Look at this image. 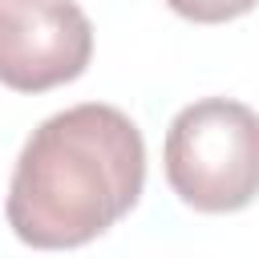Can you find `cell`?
<instances>
[{
    "mask_svg": "<svg viewBox=\"0 0 259 259\" xmlns=\"http://www.w3.org/2000/svg\"><path fill=\"white\" fill-rule=\"evenodd\" d=\"M142 186L146 146L138 125L113 105L85 101L32 130L16 158L4 214L28 247H81L130 214Z\"/></svg>",
    "mask_w": 259,
    "mask_h": 259,
    "instance_id": "6da1fadb",
    "label": "cell"
},
{
    "mask_svg": "<svg viewBox=\"0 0 259 259\" xmlns=\"http://www.w3.org/2000/svg\"><path fill=\"white\" fill-rule=\"evenodd\" d=\"M162 162L186 206L243 210L259 194V113L231 97H202L170 121Z\"/></svg>",
    "mask_w": 259,
    "mask_h": 259,
    "instance_id": "7a4b0ae2",
    "label": "cell"
},
{
    "mask_svg": "<svg viewBox=\"0 0 259 259\" xmlns=\"http://www.w3.org/2000/svg\"><path fill=\"white\" fill-rule=\"evenodd\" d=\"M89 57L93 28L73 0H0V85L45 93L77 81Z\"/></svg>",
    "mask_w": 259,
    "mask_h": 259,
    "instance_id": "3957f363",
    "label": "cell"
},
{
    "mask_svg": "<svg viewBox=\"0 0 259 259\" xmlns=\"http://www.w3.org/2000/svg\"><path fill=\"white\" fill-rule=\"evenodd\" d=\"M178 16L186 20H198V24H223V20H235L243 12H251L259 0H166Z\"/></svg>",
    "mask_w": 259,
    "mask_h": 259,
    "instance_id": "277c9868",
    "label": "cell"
}]
</instances>
